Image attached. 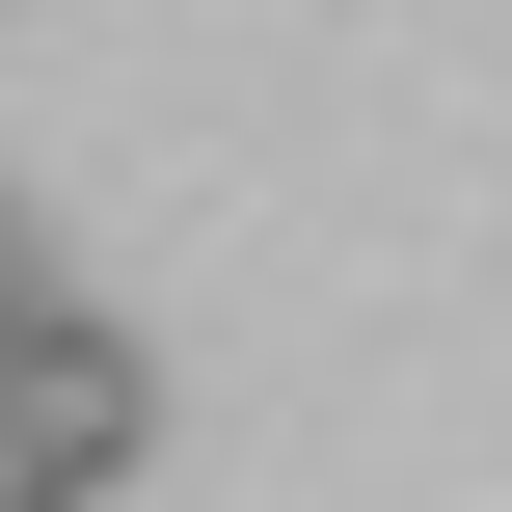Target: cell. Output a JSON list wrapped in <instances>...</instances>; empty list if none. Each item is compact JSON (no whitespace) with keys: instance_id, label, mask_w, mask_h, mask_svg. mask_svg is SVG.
<instances>
[{"instance_id":"cell-1","label":"cell","mask_w":512,"mask_h":512,"mask_svg":"<svg viewBox=\"0 0 512 512\" xmlns=\"http://www.w3.org/2000/svg\"><path fill=\"white\" fill-rule=\"evenodd\" d=\"M81 486H108V459H81V432H54L27 378H0V512H81Z\"/></svg>"},{"instance_id":"cell-2","label":"cell","mask_w":512,"mask_h":512,"mask_svg":"<svg viewBox=\"0 0 512 512\" xmlns=\"http://www.w3.org/2000/svg\"><path fill=\"white\" fill-rule=\"evenodd\" d=\"M27 297H54V270H27V189H0V324H27Z\"/></svg>"}]
</instances>
